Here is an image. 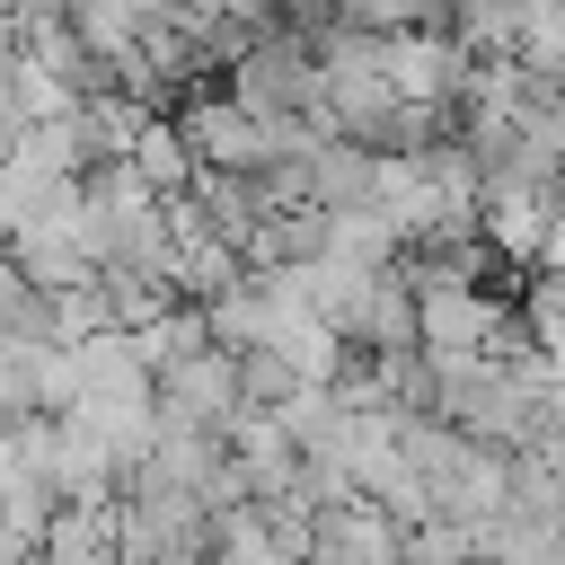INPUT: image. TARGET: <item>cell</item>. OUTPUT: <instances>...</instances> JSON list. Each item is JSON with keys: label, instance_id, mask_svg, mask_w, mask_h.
I'll return each mask as SVG.
<instances>
[{"label": "cell", "instance_id": "52a82bcc", "mask_svg": "<svg viewBox=\"0 0 565 565\" xmlns=\"http://www.w3.org/2000/svg\"><path fill=\"white\" fill-rule=\"evenodd\" d=\"M459 0H344V26L362 35H424V26H450Z\"/></svg>", "mask_w": 565, "mask_h": 565}, {"label": "cell", "instance_id": "5b68a950", "mask_svg": "<svg viewBox=\"0 0 565 565\" xmlns=\"http://www.w3.org/2000/svg\"><path fill=\"white\" fill-rule=\"evenodd\" d=\"M132 168H141V185H159L168 203H177V194H194V177H203V168H194V150H185V132H177L168 115H150V124H141Z\"/></svg>", "mask_w": 565, "mask_h": 565}, {"label": "cell", "instance_id": "8992f818", "mask_svg": "<svg viewBox=\"0 0 565 565\" xmlns=\"http://www.w3.org/2000/svg\"><path fill=\"white\" fill-rule=\"evenodd\" d=\"M44 565H115V503L53 512V530H44Z\"/></svg>", "mask_w": 565, "mask_h": 565}, {"label": "cell", "instance_id": "7a4b0ae2", "mask_svg": "<svg viewBox=\"0 0 565 565\" xmlns=\"http://www.w3.org/2000/svg\"><path fill=\"white\" fill-rule=\"evenodd\" d=\"M150 406H159V433H203V441H230V424L247 415V380H238V344H194V353H177L168 371H159V388H150Z\"/></svg>", "mask_w": 565, "mask_h": 565}, {"label": "cell", "instance_id": "277c9868", "mask_svg": "<svg viewBox=\"0 0 565 565\" xmlns=\"http://www.w3.org/2000/svg\"><path fill=\"white\" fill-rule=\"evenodd\" d=\"M415 300H424V353H486V335L512 309L494 291H415Z\"/></svg>", "mask_w": 565, "mask_h": 565}, {"label": "cell", "instance_id": "ba28073f", "mask_svg": "<svg viewBox=\"0 0 565 565\" xmlns=\"http://www.w3.org/2000/svg\"><path fill=\"white\" fill-rule=\"evenodd\" d=\"M35 547H44L35 530H18V521H0V565H35Z\"/></svg>", "mask_w": 565, "mask_h": 565}, {"label": "cell", "instance_id": "9c48e42d", "mask_svg": "<svg viewBox=\"0 0 565 565\" xmlns=\"http://www.w3.org/2000/svg\"><path fill=\"white\" fill-rule=\"evenodd\" d=\"M35 9H53V0H0V18H35Z\"/></svg>", "mask_w": 565, "mask_h": 565}, {"label": "cell", "instance_id": "3957f363", "mask_svg": "<svg viewBox=\"0 0 565 565\" xmlns=\"http://www.w3.org/2000/svg\"><path fill=\"white\" fill-rule=\"evenodd\" d=\"M371 194H380V159H371L362 141L327 132V141L300 159V203H318V212L353 221V212H371Z\"/></svg>", "mask_w": 565, "mask_h": 565}, {"label": "cell", "instance_id": "30bf717a", "mask_svg": "<svg viewBox=\"0 0 565 565\" xmlns=\"http://www.w3.org/2000/svg\"><path fill=\"white\" fill-rule=\"evenodd\" d=\"M0 353H9V335H0Z\"/></svg>", "mask_w": 565, "mask_h": 565}, {"label": "cell", "instance_id": "6da1fadb", "mask_svg": "<svg viewBox=\"0 0 565 565\" xmlns=\"http://www.w3.org/2000/svg\"><path fill=\"white\" fill-rule=\"evenodd\" d=\"M230 97L265 124H327V62H318V35H256L238 62H230ZM335 132V124H327Z\"/></svg>", "mask_w": 565, "mask_h": 565}, {"label": "cell", "instance_id": "8fae6325", "mask_svg": "<svg viewBox=\"0 0 565 565\" xmlns=\"http://www.w3.org/2000/svg\"><path fill=\"white\" fill-rule=\"evenodd\" d=\"M477 565H486V556H477Z\"/></svg>", "mask_w": 565, "mask_h": 565}]
</instances>
